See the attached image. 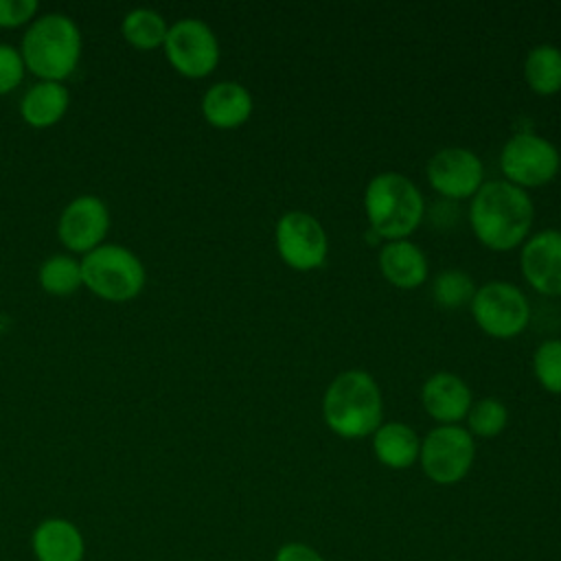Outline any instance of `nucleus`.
<instances>
[{"instance_id": "nucleus-1", "label": "nucleus", "mask_w": 561, "mask_h": 561, "mask_svg": "<svg viewBox=\"0 0 561 561\" xmlns=\"http://www.w3.org/2000/svg\"><path fill=\"white\" fill-rule=\"evenodd\" d=\"M533 221L530 195L506 180H486L471 197L469 226L476 239L491 250L506 252L524 243Z\"/></svg>"}, {"instance_id": "nucleus-2", "label": "nucleus", "mask_w": 561, "mask_h": 561, "mask_svg": "<svg viewBox=\"0 0 561 561\" xmlns=\"http://www.w3.org/2000/svg\"><path fill=\"white\" fill-rule=\"evenodd\" d=\"M383 399L373 375L359 368L340 373L324 390L322 419L342 438H364L381 425Z\"/></svg>"}, {"instance_id": "nucleus-3", "label": "nucleus", "mask_w": 561, "mask_h": 561, "mask_svg": "<svg viewBox=\"0 0 561 561\" xmlns=\"http://www.w3.org/2000/svg\"><path fill=\"white\" fill-rule=\"evenodd\" d=\"M83 37L77 22L59 11L44 13L31 22L22 35L20 55L39 81H64L68 79L81 59Z\"/></svg>"}, {"instance_id": "nucleus-4", "label": "nucleus", "mask_w": 561, "mask_h": 561, "mask_svg": "<svg viewBox=\"0 0 561 561\" xmlns=\"http://www.w3.org/2000/svg\"><path fill=\"white\" fill-rule=\"evenodd\" d=\"M364 210L368 230L379 239H408L421 224L425 202L419 186L399 171H383L368 180L364 188Z\"/></svg>"}, {"instance_id": "nucleus-5", "label": "nucleus", "mask_w": 561, "mask_h": 561, "mask_svg": "<svg viewBox=\"0 0 561 561\" xmlns=\"http://www.w3.org/2000/svg\"><path fill=\"white\" fill-rule=\"evenodd\" d=\"M83 285L110 302L134 300L147 280L142 261L118 243H101L81 259Z\"/></svg>"}, {"instance_id": "nucleus-6", "label": "nucleus", "mask_w": 561, "mask_h": 561, "mask_svg": "<svg viewBox=\"0 0 561 561\" xmlns=\"http://www.w3.org/2000/svg\"><path fill=\"white\" fill-rule=\"evenodd\" d=\"M473 458L476 443L462 425H436L421 440L419 462L434 484H458L469 473Z\"/></svg>"}, {"instance_id": "nucleus-7", "label": "nucleus", "mask_w": 561, "mask_h": 561, "mask_svg": "<svg viewBox=\"0 0 561 561\" xmlns=\"http://www.w3.org/2000/svg\"><path fill=\"white\" fill-rule=\"evenodd\" d=\"M476 324L491 337L508 340L519 335L530 320V305L524 291L508 280H489L471 298Z\"/></svg>"}, {"instance_id": "nucleus-8", "label": "nucleus", "mask_w": 561, "mask_h": 561, "mask_svg": "<svg viewBox=\"0 0 561 561\" xmlns=\"http://www.w3.org/2000/svg\"><path fill=\"white\" fill-rule=\"evenodd\" d=\"M559 149L535 131L513 134L500 151V169L506 182L528 188L543 186L559 173Z\"/></svg>"}, {"instance_id": "nucleus-9", "label": "nucleus", "mask_w": 561, "mask_h": 561, "mask_svg": "<svg viewBox=\"0 0 561 561\" xmlns=\"http://www.w3.org/2000/svg\"><path fill=\"white\" fill-rule=\"evenodd\" d=\"M169 64L188 79L208 77L219 64V42L199 18H182L169 26L162 44Z\"/></svg>"}, {"instance_id": "nucleus-10", "label": "nucleus", "mask_w": 561, "mask_h": 561, "mask_svg": "<svg viewBox=\"0 0 561 561\" xmlns=\"http://www.w3.org/2000/svg\"><path fill=\"white\" fill-rule=\"evenodd\" d=\"M274 241L280 259L298 270H318L327 261L329 239L322 224L305 210H287L278 217Z\"/></svg>"}, {"instance_id": "nucleus-11", "label": "nucleus", "mask_w": 561, "mask_h": 561, "mask_svg": "<svg viewBox=\"0 0 561 561\" xmlns=\"http://www.w3.org/2000/svg\"><path fill=\"white\" fill-rule=\"evenodd\" d=\"M430 186L447 199L473 197L484 182V167L478 153L467 147H443L427 162Z\"/></svg>"}, {"instance_id": "nucleus-12", "label": "nucleus", "mask_w": 561, "mask_h": 561, "mask_svg": "<svg viewBox=\"0 0 561 561\" xmlns=\"http://www.w3.org/2000/svg\"><path fill=\"white\" fill-rule=\"evenodd\" d=\"M110 230L107 204L96 195H79L59 215L57 234L59 241L72 250L88 254L105 241Z\"/></svg>"}, {"instance_id": "nucleus-13", "label": "nucleus", "mask_w": 561, "mask_h": 561, "mask_svg": "<svg viewBox=\"0 0 561 561\" xmlns=\"http://www.w3.org/2000/svg\"><path fill=\"white\" fill-rule=\"evenodd\" d=\"M522 274L543 296H561V230L546 228L528 237L519 254Z\"/></svg>"}, {"instance_id": "nucleus-14", "label": "nucleus", "mask_w": 561, "mask_h": 561, "mask_svg": "<svg viewBox=\"0 0 561 561\" xmlns=\"http://www.w3.org/2000/svg\"><path fill=\"white\" fill-rule=\"evenodd\" d=\"M421 403L438 425H458L473 403L465 379L454 373H434L421 388Z\"/></svg>"}, {"instance_id": "nucleus-15", "label": "nucleus", "mask_w": 561, "mask_h": 561, "mask_svg": "<svg viewBox=\"0 0 561 561\" xmlns=\"http://www.w3.org/2000/svg\"><path fill=\"white\" fill-rule=\"evenodd\" d=\"M31 550L37 561H83L85 539L66 517H46L31 533Z\"/></svg>"}, {"instance_id": "nucleus-16", "label": "nucleus", "mask_w": 561, "mask_h": 561, "mask_svg": "<svg viewBox=\"0 0 561 561\" xmlns=\"http://www.w3.org/2000/svg\"><path fill=\"white\" fill-rule=\"evenodd\" d=\"M252 94L239 81H217L202 96V114L217 129H234L252 114Z\"/></svg>"}, {"instance_id": "nucleus-17", "label": "nucleus", "mask_w": 561, "mask_h": 561, "mask_svg": "<svg viewBox=\"0 0 561 561\" xmlns=\"http://www.w3.org/2000/svg\"><path fill=\"white\" fill-rule=\"evenodd\" d=\"M379 270L399 289H414L427 280V256L410 239L386 241L379 250Z\"/></svg>"}, {"instance_id": "nucleus-18", "label": "nucleus", "mask_w": 561, "mask_h": 561, "mask_svg": "<svg viewBox=\"0 0 561 561\" xmlns=\"http://www.w3.org/2000/svg\"><path fill=\"white\" fill-rule=\"evenodd\" d=\"M70 105V92L59 81H37L33 83L22 101H20V114L26 125L35 129L53 127L64 118Z\"/></svg>"}, {"instance_id": "nucleus-19", "label": "nucleus", "mask_w": 561, "mask_h": 561, "mask_svg": "<svg viewBox=\"0 0 561 561\" xmlns=\"http://www.w3.org/2000/svg\"><path fill=\"white\" fill-rule=\"evenodd\" d=\"M421 438L401 421L381 423L373 432V454L388 469H408L419 460Z\"/></svg>"}, {"instance_id": "nucleus-20", "label": "nucleus", "mask_w": 561, "mask_h": 561, "mask_svg": "<svg viewBox=\"0 0 561 561\" xmlns=\"http://www.w3.org/2000/svg\"><path fill=\"white\" fill-rule=\"evenodd\" d=\"M524 79L537 94H554L561 90V48L554 44H537L524 59Z\"/></svg>"}, {"instance_id": "nucleus-21", "label": "nucleus", "mask_w": 561, "mask_h": 561, "mask_svg": "<svg viewBox=\"0 0 561 561\" xmlns=\"http://www.w3.org/2000/svg\"><path fill=\"white\" fill-rule=\"evenodd\" d=\"M121 33L123 37L138 50H153L158 46L164 44L167 33H169V24L164 22V18L147 7H138L131 9L121 24Z\"/></svg>"}, {"instance_id": "nucleus-22", "label": "nucleus", "mask_w": 561, "mask_h": 561, "mask_svg": "<svg viewBox=\"0 0 561 561\" xmlns=\"http://www.w3.org/2000/svg\"><path fill=\"white\" fill-rule=\"evenodd\" d=\"M39 285L50 296H70L83 285L81 261L70 254H53L39 267Z\"/></svg>"}, {"instance_id": "nucleus-23", "label": "nucleus", "mask_w": 561, "mask_h": 561, "mask_svg": "<svg viewBox=\"0 0 561 561\" xmlns=\"http://www.w3.org/2000/svg\"><path fill=\"white\" fill-rule=\"evenodd\" d=\"M476 289L473 278L462 270H443L432 280V298L443 309H460L469 305Z\"/></svg>"}, {"instance_id": "nucleus-24", "label": "nucleus", "mask_w": 561, "mask_h": 561, "mask_svg": "<svg viewBox=\"0 0 561 561\" xmlns=\"http://www.w3.org/2000/svg\"><path fill=\"white\" fill-rule=\"evenodd\" d=\"M467 432L478 438H493L504 432L508 423L506 405L495 397H482L471 403L467 412Z\"/></svg>"}, {"instance_id": "nucleus-25", "label": "nucleus", "mask_w": 561, "mask_h": 561, "mask_svg": "<svg viewBox=\"0 0 561 561\" xmlns=\"http://www.w3.org/2000/svg\"><path fill=\"white\" fill-rule=\"evenodd\" d=\"M533 373L543 390L561 394V340L541 342L533 355Z\"/></svg>"}, {"instance_id": "nucleus-26", "label": "nucleus", "mask_w": 561, "mask_h": 561, "mask_svg": "<svg viewBox=\"0 0 561 561\" xmlns=\"http://www.w3.org/2000/svg\"><path fill=\"white\" fill-rule=\"evenodd\" d=\"M26 66L15 46L0 42V94L13 92L24 79Z\"/></svg>"}, {"instance_id": "nucleus-27", "label": "nucleus", "mask_w": 561, "mask_h": 561, "mask_svg": "<svg viewBox=\"0 0 561 561\" xmlns=\"http://www.w3.org/2000/svg\"><path fill=\"white\" fill-rule=\"evenodd\" d=\"M35 0H0V28H15L26 24L37 13Z\"/></svg>"}, {"instance_id": "nucleus-28", "label": "nucleus", "mask_w": 561, "mask_h": 561, "mask_svg": "<svg viewBox=\"0 0 561 561\" xmlns=\"http://www.w3.org/2000/svg\"><path fill=\"white\" fill-rule=\"evenodd\" d=\"M274 561H327V559L305 541H285L276 548Z\"/></svg>"}]
</instances>
